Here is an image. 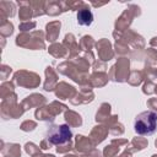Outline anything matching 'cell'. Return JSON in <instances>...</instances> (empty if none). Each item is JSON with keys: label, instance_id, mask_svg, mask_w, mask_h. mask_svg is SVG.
Here are the masks:
<instances>
[{"label": "cell", "instance_id": "19", "mask_svg": "<svg viewBox=\"0 0 157 157\" xmlns=\"http://www.w3.org/2000/svg\"><path fill=\"white\" fill-rule=\"evenodd\" d=\"M36 126H37V125H36V123H34V121H29V120H27V121L22 123L21 129H22L23 131H31V130H33Z\"/></svg>", "mask_w": 157, "mask_h": 157}, {"label": "cell", "instance_id": "20", "mask_svg": "<svg viewBox=\"0 0 157 157\" xmlns=\"http://www.w3.org/2000/svg\"><path fill=\"white\" fill-rule=\"evenodd\" d=\"M36 27V22H23L20 25V29L22 32H26V31H29L31 28H34Z\"/></svg>", "mask_w": 157, "mask_h": 157}, {"label": "cell", "instance_id": "5", "mask_svg": "<svg viewBox=\"0 0 157 157\" xmlns=\"http://www.w3.org/2000/svg\"><path fill=\"white\" fill-rule=\"evenodd\" d=\"M59 29H60V22L59 21H54L47 25V38L50 42H54L58 38L59 34Z\"/></svg>", "mask_w": 157, "mask_h": 157}, {"label": "cell", "instance_id": "7", "mask_svg": "<svg viewBox=\"0 0 157 157\" xmlns=\"http://www.w3.org/2000/svg\"><path fill=\"white\" fill-rule=\"evenodd\" d=\"M107 132H108V130H107L104 126H94V129H93L92 132H91V139H93L94 136H97V137L93 140V144L97 145V144L102 142V141L104 140Z\"/></svg>", "mask_w": 157, "mask_h": 157}, {"label": "cell", "instance_id": "22", "mask_svg": "<svg viewBox=\"0 0 157 157\" xmlns=\"http://www.w3.org/2000/svg\"><path fill=\"white\" fill-rule=\"evenodd\" d=\"M66 157H76V156H66Z\"/></svg>", "mask_w": 157, "mask_h": 157}, {"label": "cell", "instance_id": "9", "mask_svg": "<svg viewBox=\"0 0 157 157\" xmlns=\"http://www.w3.org/2000/svg\"><path fill=\"white\" fill-rule=\"evenodd\" d=\"M18 5L21 6L20 9V18L26 21L32 16V7L29 5V2L26 1H18Z\"/></svg>", "mask_w": 157, "mask_h": 157}, {"label": "cell", "instance_id": "17", "mask_svg": "<svg viewBox=\"0 0 157 157\" xmlns=\"http://www.w3.org/2000/svg\"><path fill=\"white\" fill-rule=\"evenodd\" d=\"M132 145H135V150H142L146 147L147 145V141L142 137H135L132 140Z\"/></svg>", "mask_w": 157, "mask_h": 157}, {"label": "cell", "instance_id": "1", "mask_svg": "<svg viewBox=\"0 0 157 157\" xmlns=\"http://www.w3.org/2000/svg\"><path fill=\"white\" fill-rule=\"evenodd\" d=\"M134 129L136 134L142 136L153 135L157 131V114L152 110H146L140 113L135 118Z\"/></svg>", "mask_w": 157, "mask_h": 157}, {"label": "cell", "instance_id": "14", "mask_svg": "<svg viewBox=\"0 0 157 157\" xmlns=\"http://www.w3.org/2000/svg\"><path fill=\"white\" fill-rule=\"evenodd\" d=\"M13 32V26L6 20L1 21V34L2 36H11Z\"/></svg>", "mask_w": 157, "mask_h": 157}, {"label": "cell", "instance_id": "8", "mask_svg": "<svg viewBox=\"0 0 157 157\" xmlns=\"http://www.w3.org/2000/svg\"><path fill=\"white\" fill-rule=\"evenodd\" d=\"M91 141L90 139L82 136V135H77L76 136V150L80 151V152H85L87 150L91 148Z\"/></svg>", "mask_w": 157, "mask_h": 157}, {"label": "cell", "instance_id": "10", "mask_svg": "<svg viewBox=\"0 0 157 157\" xmlns=\"http://www.w3.org/2000/svg\"><path fill=\"white\" fill-rule=\"evenodd\" d=\"M65 120L70 125H72V126H78V125L82 124L81 115L77 114V113H75V112H72V110H69V112L65 113Z\"/></svg>", "mask_w": 157, "mask_h": 157}, {"label": "cell", "instance_id": "6", "mask_svg": "<svg viewBox=\"0 0 157 157\" xmlns=\"http://www.w3.org/2000/svg\"><path fill=\"white\" fill-rule=\"evenodd\" d=\"M44 102H45V98L42 94H32V96L26 97V99L22 102V105L26 107L25 109H27V108H29V107H32L34 104L38 105V104H42Z\"/></svg>", "mask_w": 157, "mask_h": 157}, {"label": "cell", "instance_id": "15", "mask_svg": "<svg viewBox=\"0 0 157 157\" xmlns=\"http://www.w3.org/2000/svg\"><path fill=\"white\" fill-rule=\"evenodd\" d=\"M9 148V155L10 157H21V150H20V146L16 145V144H11L7 146Z\"/></svg>", "mask_w": 157, "mask_h": 157}, {"label": "cell", "instance_id": "18", "mask_svg": "<svg viewBox=\"0 0 157 157\" xmlns=\"http://www.w3.org/2000/svg\"><path fill=\"white\" fill-rule=\"evenodd\" d=\"M25 148H26V152H27V153L33 155V156H34V152H36V153H37V152H39L38 147H37L34 144H32V142H27V144H26V146H25Z\"/></svg>", "mask_w": 157, "mask_h": 157}, {"label": "cell", "instance_id": "4", "mask_svg": "<svg viewBox=\"0 0 157 157\" xmlns=\"http://www.w3.org/2000/svg\"><path fill=\"white\" fill-rule=\"evenodd\" d=\"M98 54L103 60H110L113 56V52L110 50V43L107 39H102L99 43H97Z\"/></svg>", "mask_w": 157, "mask_h": 157}, {"label": "cell", "instance_id": "12", "mask_svg": "<svg viewBox=\"0 0 157 157\" xmlns=\"http://www.w3.org/2000/svg\"><path fill=\"white\" fill-rule=\"evenodd\" d=\"M69 93H74V87L72 86L66 85V88H59L58 87V90H56V96L61 99H66L67 97H70Z\"/></svg>", "mask_w": 157, "mask_h": 157}, {"label": "cell", "instance_id": "3", "mask_svg": "<svg viewBox=\"0 0 157 157\" xmlns=\"http://www.w3.org/2000/svg\"><path fill=\"white\" fill-rule=\"evenodd\" d=\"M77 22L81 26H90L93 22V13L91 12V10L88 7H86V5L83 7H81V9H78Z\"/></svg>", "mask_w": 157, "mask_h": 157}, {"label": "cell", "instance_id": "21", "mask_svg": "<svg viewBox=\"0 0 157 157\" xmlns=\"http://www.w3.org/2000/svg\"><path fill=\"white\" fill-rule=\"evenodd\" d=\"M120 157H131V152L130 151H128V150H125L123 153H121V156Z\"/></svg>", "mask_w": 157, "mask_h": 157}, {"label": "cell", "instance_id": "11", "mask_svg": "<svg viewBox=\"0 0 157 157\" xmlns=\"http://www.w3.org/2000/svg\"><path fill=\"white\" fill-rule=\"evenodd\" d=\"M5 6H6V9L5 7H2V6H0V10H1V15L4 16L2 17V20H5V17H11V16H13V13H15V5L12 4V2H9V1H1Z\"/></svg>", "mask_w": 157, "mask_h": 157}, {"label": "cell", "instance_id": "16", "mask_svg": "<svg viewBox=\"0 0 157 157\" xmlns=\"http://www.w3.org/2000/svg\"><path fill=\"white\" fill-rule=\"evenodd\" d=\"M118 152H119V146H115V147H114L113 144H112L109 147H108V146L105 147V150H104L103 153H104V157H115V155H117Z\"/></svg>", "mask_w": 157, "mask_h": 157}, {"label": "cell", "instance_id": "13", "mask_svg": "<svg viewBox=\"0 0 157 157\" xmlns=\"http://www.w3.org/2000/svg\"><path fill=\"white\" fill-rule=\"evenodd\" d=\"M109 110H110V107H109V104H102L101 105V109H99V112H97V115H96V120L98 121H102L104 118H107L108 117V114H109Z\"/></svg>", "mask_w": 157, "mask_h": 157}, {"label": "cell", "instance_id": "2", "mask_svg": "<svg viewBox=\"0 0 157 157\" xmlns=\"http://www.w3.org/2000/svg\"><path fill=\"white\" fill-rule=\"evenodd\" d=\"M72 132L70 128L65 124L63 125H52L48 128L45 134V140L53 146V145H63L71 141Z\"/></svg>", "mask_w": 157, "mask_h": 157}]
</instances>
